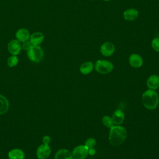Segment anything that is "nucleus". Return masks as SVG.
Returning <instances> with one entry per match:
<instances>
[{"mask_svg": "<svg viewBox=\"0 0 159 159\" xmlns=\"http://www.w3.org/2000/svg\"><path fill=\"white\" fill-rule=\"evenodd\" d=\"M95 153H96V150L94 148L88 149V154H89L91 155H94Z\"/></svg>", "mask_w": 159, "mask_h": 159, "instance_id": "393cba45", "label": "nucleus"}, {"mask_svg": "<svg viewBox=\"0 0 159 159\" xmlns=\"http://www.w3.org/2000/svg\"><path fill=\"white\" fill-rule=\"evenodd\" d=\"M152 48L157 52H159V37L154 38L151 42Z\"/></svg>", "mask_w": 159, "mask_h": 159, "instance_id": "4be33fe9", "label": "nucleus"}, {"mask_svg": "<svg viewBox=\"0 0 159 159\" xmlns=\"http://www.w3.org/2000/svg\"><path fill=\"white\" fill-rule=\"evenodd\" d=\"M147 86L150 89H158L159 88V76L156 75H150L147 79Z\"/></svg>", "mask_w": 159, "mask_h": 159, "instance_id": "ddd939ff", "label": "nucleus"}, {"mask_svg": "<svg viewBox=\"0 0 159 159\" xmlns=\"http://www.w3.org/2000/svg\"><path fill=\"white\" fill-rule=\"evenodd\" d=\"M51 148L49 145L42 143L36 150V156L38 159H47L51 154Z\"/></svg>", "mask_w": 159, "mask_h": 159, "instance_id": "423d86ee", "label": "nucleus"}, {"mask_svg": "<svg viewBox=\"0 0 159 159\" xmlns=\"http://www.w3.org/2000/svg\"><path fill=\"white\" fill-rule=\"evenodd\" d=\"M9 109V102L3 95L0 94V115L6 113Z\"/></svg>", "mask_w": 159, "mask_h": 159, "instance_id": "f3484780", "label": "nucleus"}, {"mask_svg": "<svg viewBox=\"0 0 159 159\" xmlns=\"http://www.w3.org/2000/svg\"><path fill=\"white\" fill-rule=\"evenodd\" d=\"M129 64L134 68H140L143 65V59L142 57L137 53H132L129 58Z\"/></svg>", "mask_w": 159, "mask_h": 159, "instance_id": "1a4fd4ad", "label": "nucleus"}, {"mask_svg": "<svg viewBox=\"0 0 159 159\" xmlns=\"http://www.w3.org/2000/svg\"><path fill=\"white\" fill-rule=\"evenodd\" d=\"M30 36L29 31L25 28L19 29L16 33V38L19 42H24L29 40Z\"/></svg>", "mask_w": 159, "mask_h": 159, "instance_id": "9b49d317", "label": "nucleus"}, {"mask_svg": "<svg viewBox=\"0 0 159 159\" xmlns=\"http://www.w3.org/2000/svg\"><path fill=\"white\" fill-rule=\"evenodd\" d=\"M127 130L120 125H114L110 128L109 140L113 146H119L126 139Z\"/></svg>", "mask_w": 159, "mask_h": 159, "instance_id": "f257e3e1", "label": "nucleus"}, {"mask_svg": "<svg viewBox=\"0 0 159 159\" xmlns=\"http://www.w3.org/2000/svg\"><path fill=\"white\" fill-rule=\"evenodd\" d=\"M27 57L33 62H40L43 57V50L39 45H33L27 50Z\"/></svg>", "mask_w": 159, "mask_h": 159, "instance_id": "7ed1b4c3", "label": "nucleus"}, {"mask_svg": "<svg viewBox=\"0 0 159 159\" xmlns=\"http://www.w3.org/2000/svg\"><path fill=\"white\" fill-rule=\"evenodd\" d=\"M94 68L96 71L101 74H107L111 72L114 68L113 64L106 60H98L95 65Z\"/></svg>", "mask_w": 159, "mask_h": 159, "instance_id": "20e7f679", "label": "nucleus"}, {"mask_svg": "<svg viewBox=\"0 0 159 159\" xmlns=\"http://www.w3.org/2000/svg\"><path fill=\"white\" fill-rule=\"evenodd\" d=\"M54 159H73L72 153L67 149L61 148L58 150L54 157Z\"/></svg>", "mask_w": 159, "mask_h": 159, "instance_id": "dca6fc26", "label": "nucleus"}, {"mask_svg": "<svg viewBox=\"0 0 159 159\" xmlns=\"http://www.w3.org/2000/svg\"><path fill=\"white\" fill-rule=\"evenodd\" d=\"M125 118V115L123 111L120 109H117L114 111L112 114V119L113 120L114 124L116 125H120L124 122Z\"/></svg>", "mask_w": 159, "mask_h": 159, "instance_id": "4468645a", "label": "nucleus"}, {"mask_svg": "<svg viewBox=\"0 0 159 159\" xmlns=\"http://www.w3.org/2000/svg\"><path fill=\"white\" fill-rule=\"evenodd\" d=\"M19 62V58L17 55H11L7 60V64L9 67L12 68L16 66Z\"/></svg>", "mask_w": 159, "mask_h": 159, "instance_id": "6ab92c4d", "label": "nucleus"}, {"mask_svg": "<svg viewBox=\"0 0 159 159\" xmlns=\"http://www.w3.org/2000/svg\"><path fill=\"white\" fill-rule=\"evenodd\" d=\"M44 40V35L42 32H36L30 35L29 40L33 45H39L43 42Z\"/></svg>", "mask_w": 159, "mask_h": 159, "instance_id": "2eb2a0df", "label": "nucleus"}, {"mask_svg": "<svg viewBox=\"0 0 159 159\" xmlns=\"http://www.w3.org/2000/svg\"><path fill=\"white\" fill-rule=\"evenodd\" d=\"M139 11L134 8H129L123 12L124 19L128 21L135 20L139 17Z\"/></svg>", "mask_w": 159, "mask_h": 159, "instance_id": "9d476101", "label": "nucleus"}, {"mask_svg": "<svg viewBox=\"0 0 159 159\" xmlns=\"http://www.w3.org/2000/svg\"><path fill=\"white\" fill-rule=\"evenodd\" d=\"M7 49L12 55H17L21 51L22 45L17 39H12L8 43Z\"/></svg>", "mask_w": 159, "mask_h": 159, "instance_id": "6e6552de", "label": "nucleus"}, {"mask_svg": "<svg viewBox=\"0 0 159 159\" xmlns=\"http://www.w3.org/2000/svg\"><path fill=\"white\" fill-rule=\"evenodd\" d=\"M115 52L114 45L110 42L103 43L100 47V52L104 57H110Z\"/></svg>", "mask_w": 159, "mask_h": 159, "instance_id": "0eeeda50", "label": "nucleus"}, {"mask_svg": "<svg viewBox=\"0 0 159 159\" xmlns=\"http://www.w3.org/2000/svg\"><path fill=\"white\" fill-rule=\"evenodd\" d=\"M96 145V140L94 138H88L86 141H85V143L84 145L88 148H94Z\"/></svg>", "mask_w": 159, "mask_h": 159, "instance_id": "412c9836", "label": "nucleus"}, {"mask_svg": "<svg viewBox=\"0 0 159 159\" xmlns=\"http://www.w3.org/2000/svg\"><path fill=\"white\" fill-rule=\"evenodd\" d=\"M94 65L92 61H88L84 62L80 68V72L83 75H88L93 70Z\"/></svg>", "mask_w": 159, "mask_h": 159, "instance_id": "a211bd4d", "label": "nucleus"}, {"mask_svg": "<svg viewBox=\"0 0 159 159\" xmlns=\"http://www.w3.org/2000/svg\"><path fill=\"white\" fill-rule=\"evenodd\" d=\"M103 1H109L111 0H103Z\"/></svg>", "mask_w": 159, "mask_h": 159, "instance_id": "a878e982", "label": "nucleus"}, {"mask_svg": "<svg viewBox=\"0 0 159 159\" xmlns=\"http://www.w3.org/2000/svg\"><path fill=\"white\" fill-rule=\"evenodd\" d=\"M9 159H25L24 152L20 148H13L9 151L7 153Z\"/></svg>", "mask_w": 159, "mask_h": 159, "instance_id": "f8f14e48", "label": "nucleus"}, {"mask_svg": "<svg viewBox=\"0 0 159 159\" xmlns=\"http://www.w3.org/2000/svg\"><path fill=\"white\" fill-rule=\"evenodd\" d=\"M42 143L46 144V145H49V143L51 142V138L49 135H44L42 137Z\"/></svg>", "mask_w": 159, "mask_h": 159, "instance_id": "b1692460", "label": "nucleus"}, {"mask_svg": "<svg viewBox=\"0 0 159 159\" xmlns=\"http://www.w3.org/2000/svg\"><path fill=\"white\" fill-rule=\"evenodd\" d=\"M71 153L74 159H85L88 155V148L84 145H80L76 146Z\"/></svg>", "mask_w": 159, "mask_h": 159, "instance_id": "39448f33", "label": "nucleus"}, {"mask_svg": "<svg viewBox=\"0 0 159 159\" xmlns=\"http://www.w3.org/2000/svg\"><path fill=\"white\" fill-rule=\"evenodd\" d=\"M102 122L104 125L107 128H111L112 126H114V122L112 117L109 116H103L102 118Z\"/></svg>", "mask_w": 159, "mask_h": 159, "instance_id": "aec40b11", "label": "nucleus"}, {"mask_svg": "<svg viewBox=\"0 0 159 159\" xmlns=\"http://www.w3.org/2000/svg\"><path fill=\"white\" fill-rule=\"evenodd\" d=\"M22 45V48H23L24 50H25L27 51L28 50H29L33 46V45L32 44L30 41L29 40L25 41V42H23L22 45Z\"/></svg>", "mask_w": 159, "mask_h": 159, "instance_id": "5701e85b", "label": "nucleus"}, {"mask_svg": "<svg viewBox=\"0 0 159 159\" xmlns=\"http://www.w3.org/2000/svg\"><path fill=\"white\" fill-rule=\"evenodd\" d=\"M142 101L145 107L148 109H155L157 108L158 102L159 97L156 91L152 89H148L145 91L142 96Z\"/></svg>", "mask_w": 159, "mask_h": 159, "instance_id": "f03ea898", "label": "nucleus"}]
</instances>
